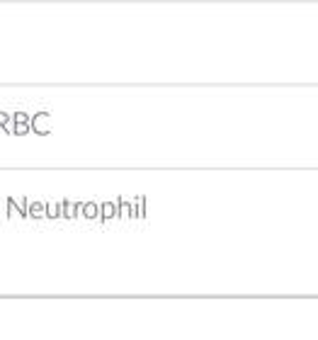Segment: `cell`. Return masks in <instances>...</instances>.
I'll return each mask as SVG.
<instances>
[{
  "instance_id": "cell-2",
  "label": "cell",
  "mask_w": 318,
  "mask_h": 340,
  "mask_svg": "<svg viewBox=\"0 0 318 340\" xmlns=\"http://www.w3.org/2000/svg\"><path fill=\"white\" fill-rule=\"evenodd\" d=\"M32 132V117L27 112H15L12 114V136H27Z\"/></svg>"
},
{
  "instance_id": "cell-5",
  "label": "cell",
  "mask_w": 318,
  "mask_h": 340,
  "mask_svg": "<svg viewBox=\"0 0 318 340\" xmlns=\"http://www.w3.org/2000/svg\"><path fill=\"white\" fill-rule=\"evenodd\" d=\"M12 114H8V112H0V134H12Z\"/></svg>"
},
{
  "instance_id": "cell-1",
  "label": "cell",
  "mask_w": 318,
  "mask_h": 340,
  "mask_svg": "<svg viewBox=\"0 0 318 340\" xmlns=\"http://www.w3.org/2000/svg\"><path fill=\"white\" fill-rule=\"evenodd\" d=\"M8 204V219H27L29 217V199L22 197L20 202H15V197L5 199Z\"/></svg>"
},
{
  "instance_id": "cell-6",
  "label": "cell",
  "mask_w": 318,
  "mask_h": 340,
  "mask_svg": "<svg viewBox=\"0 0 318 340\" xmlns=\"http://www.w3.org/2000/svg\"><path fill=\"white\" fill-rule=\"evenodd\" d=\"M83 217H85V219H95V217H98V204H95V202L83 204Z\"/></svg>"
},
{
  "instance_id": "cell-7",
  "label": "cell",
  "mask_w": 318,
  "mask_h": 340,
  "mask_svg": "<svg viewBox=\"0 0 318 340\" xmlns=\"http://www.w3.org/2000/svg\"><path fill=\"white\" fill-rule=\"evenodd\" d=\"M46 217L49 219H58L61 217V204H46Z\"/></svg>"
},
{
  "instance_id": "cell-3",
  "label": "cell",
  "mask_w": 318,
  "mask_h": 340,
  "mask_svg": "<svg viewBox=\"0 0 318 340\" xmlns=\"http://www.w3.org/2000/svg\"><path fill=\"white\" fill-rule=\"evenodd\" d=\"M51 129H54V119H51L49 112H37L32 117V132L34 134L46 136V134H51Z\"/></svg>"
},
{
  "instance_id": "cell-4",
  "label": "cell",
  "mask_w": 318,
  "mask_h": 340,
  "mask_svg": "<svg viewBox=\"0 0 318 340\" xmlns=\"http://www.w3.org/2000/svg\"><path fill=\"white\" fill-rule=\"evenodd\" d=\"M29 217H32V219H44L46 204H42V202H29Z\"/></svg>"
},
{
  "instance_id": "cell-8",
  "label": "cell",
  "mask_w": 318,
  "mask_h": 340,
  "mask_svg": "<svg viewBox=\"0 0 318 340\" xmlns=\"http://www.w3.org/2000/svg\"><path fill=\"white\" fill-rule=\"evenodd\" d=\"M114 214V204H102V219H110Z\"/></svg>"
}]
</instances>
